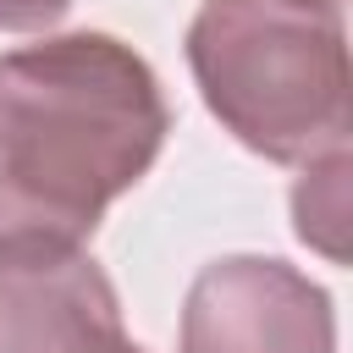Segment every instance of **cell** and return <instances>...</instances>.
Here are the masks:
<instances>
[{
	"instance_id": "3957f363",
	"label": "cell",
	"mask_w": 353,
	"mask_h": 353,
	"mask_svg": "<svg viewBox=\"0 0 353 353\" xmlns=\"http://www.w3.org/2000/svg\"><path fill=\"white\" fill-rule=\"evenodd\" d=\"M0 353H149L121 325L110 276L83 243L0 237Z\"/></svg>"
},
{
	"instance_id": "5b68a950",
	"label": "cell",
	"mask_w": 353,
	"mask_h": 353,
	"mask_svg": "<svg viewBox=\"0 0 353 353\" xmlns=\"http://www.w3.org/2000/svg\"><path fill=\"white\" fill-rule=\"evenodd\" d=\"M292 221H298V237L320 248L331 265L347 259V237H342L347 232V149H331L303 165L292 188Z\"/></svg>"
},
{
	"instance_id": "7a4b0ae2",
	"label": "cell",
	"mask_w": 353,
	"mask_h": 353,
	"mask_svg": "<svg viewBox=\"0 0 353 353\" xmlns=\"http://www.w3.org/2000/svg\"><path fill=\"white\" fill-rule=\"evenodd\" d=\"M188 66L210 116L276 165L347 149L342 0H204Z\"/></svg>"
},
{
	"instance_id": "6da1fadb",
	"label": "cell",
	"mask_w": 353,
	"mask_h": 353,
	"mask_svg": "<svg viewBox=\"0 0 353 353\" xmlns=\"http://www.w3.org/2000/svg\"><path fill=\"white\" fill-rule=\"evenodd\" d=\"M171 132L149 61L110 33H55L0 55V237L83 243L160 160Z\"/></svg>"
},
{
	"instance_id": "277c9868",
	"label": "cell",
	"mask_w": 353,
	"mask_h": 353,
	"mask_svg": "<svg viewBox=\"0 0 353 353\" xmlns=\"http://www.w3.org/2000/svg\"><path fill=\"white\" fill-rule=\"evenodd\" d=\"M182 353H336L331 292L287 259H210L182 303Z\"/></svg>"
},
{
	"instance_id": "8992f818",
	"label": "cell",
	"mask_w": 353,
	"mask_h": 353,
	"mask_svg": "<svg viewBox=\"0 0 353 353\" xmlns=\"http://www.w3.org/2000/svg\"><path fill=\"white\" fill-rule=\"evenodd\" d=\"M72 0H0V33H39L66 17Z\"/></svg>"
}]
</instances>
